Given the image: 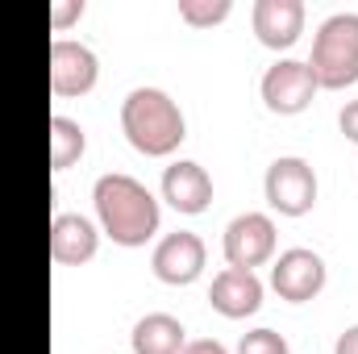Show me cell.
<instances>
[{
	"mask_svg": "<svg viewBox=\"0 0 358 354\" xmlns=\"http://www.w3.org/2000/svg\"><path fill=\"white\" fill-rule=\"evenodd\" d=\"M76 17H84V0H55V8H50V25L63 34Z\"/></svg>",
	"mask_w": 358,
	"mask_h": 354,
	"instance_id": "18",
	"label": "cell"
},
{
	"mask_svg": "<svg viewBox=\"0 0 358 354\" xmlns=\"http://www.w3.org/2000/svg\"><path fill=\"white\" fill-rule=\"evenodd\" d=\"M204 263H208V250H204L200 234H192V229H176V234L159 238V246H155V255H150L155 275H159L163 283H171V288L196 283L200 271H204Z\"/></svg>",
	"mask_w": 358,
	"mask_h": 354,
	"instance_id": "9",
	"label": "cell"
},
{
	"mask_svg": "<svg viewBox=\"0 0 358 354\" xmlns=\"http://www.w3.org/2000/svg\"><path fill=\"white\" fill-rule=\"evenodd\" d=\"M308 67H313L317 84L329 92L358 84V13L342 8V13H329L317 25Z\"/></svg>",
	"mask_w": 358,
	"mask_h": 354,
	"instance_id": "3",
	"label": "cell"
},
{
	"mask_svg": "<svg viewBox=\"0 0 358 354\" xmlns=\"http://www.w3.org/2000/svg\"><path fill=\"white\" fill-rule=\"evenodd\" d=\"M84 150H88L84 125H80L76 117L55 113V117H50V167H55V171H67V167H76V163L84 159Z\"/></svg>",
	"mask_w": 358,
	"mask_h": 354,
	"instance_id": "15",
	"label": "cell"
},
{
	"mask_svg": "<svg viewBox=\"0 0 358 354\" xmlns=\"http://www.w3.org/2000/svg\"><path fill=\"white\" fill-rule=\"evenodd\" d=\"M234 13V0H179V17L196 29L204 25H221Z\"/></svg>",
	"mask_w": 358,
	"mask_h": 354,
	"instance_id": "16",
	"label": "cell"
},
{
	"mask_svg": "<svg viewBox=\"0 0 358 354\" xmlns=\"http://www.w3.org/2000/svg\"><path fill=\"white\" fill-rule=\"evenodd\" d=\"M129 346H134V354H183V346H187L183 321L171 313H146L134 325Z\"/></svg>",
	"mask_w": 358,
	"mask_h": 354,
	"instance_id": "14",
	"label": "cell"
},
{
	"mask_svg": "<svg viewBox=\"0 0 358 354\" xmlns=\"http://www.w3.org/2000/svg\"><path fill=\"white\" fill-rule=\"evenodd\" d=\"M100 250V229L84 213H55L50 221V259L59 267H84Z\"/></svg>",
	"mask_w": 358,
	"mask_h": 354,
	"instance_id": "11",
	"label": "cell"
},
{
	"mask_svg": "<svg viewBox=\"0 0 358 354\" xmlns=\"http://www.w3.org/2000/svg\"><path fill=\"white\" fill-rule=\"evenodd\" d=\"M263 192L279 217H304L317 204V171L300 155H279L263 176Z\"/></svg>",
	"mask_w": 358,
	"mask_h": 354,
	"instance_id": "4",
	"label": "cell"
},
{
	"mask_svg": "<svg viewBox=\"0 0 358 354\" xmlns=\"http://www.w3.org/2000/svg\"><path fill=\"white\" fill-rule=\"evenodd\" d=\"M255 38L271 50H287L304 34V0H255Z\"/></svg>",
	"mask_w": 358,
	"mask_h": 354,
	"instance_id": "13",
	"label": "cell"
},
{
	"mask_svg": "<svg viewBox=\"0 0 358 354\" xmlns=\"http://www.w3.org/2000/svg\"><path fill=\"white\" fill-rule=\"evenodd\" d=\"M259 92H263V104H267L271 113L296 117V113H304L313 104V96L321 92V84H317L308 59H275L263 71Z\"/></svg>",
	"mask_w": 358,
	"mask_h": 354,
	"instance_id": "5",
	"label": "cell"
},
{
	"mask_svg": "<svg viewBox=\"0 0 358 354\" xmlns=\"http://www.w3.org/2000/svg\"><path fill=\"white\" fill-rule=\"evenodd\" d=\"M325 279H329V267L308 246H292L279 259H271V288L287 304H308L313 296H321Z\"/></svg>",
	"mask_w": 358,
	"mask_h": 354,
	"instance_id": "6",
	"label": "cell"
},
{
	"mask_svg": "<svg viewBox=\"0 0 358 354\" xmlns=\"http://www.w3.org/2000/svg\"><path fill=\"white\" fill-rule=\"evenodd\" d=\"M334 354H358V325H350V330H342V334H338Z\"/></svg>",
	"mask_w": 358,
	"mask_h": 354,
	"instance_id": "21",
	"label": "cell"
},
{
	"mask_svg": "<svg viewBox=\"0 0 358 354\" xmlns=\"http://www.w3.org/2000/svg\"><path fill=\"white\" fill-rule=\"evenodd\" d=\"M263 279L255 275V271H246V267H225V271H217L213 275V283H208V304L221 313V317H229V321H242V317H250V313H259L263 309Z\"/></svg>",
	"mask_w": 358,
	"mask_h": 354,
	"instance_id": "10",
	"label": "cell"
},
{
	"mask_svg": "<svg viewBox=\"0 0 358 354\" xmlns=\"http://www.w3.org/2000/svg\"><path fill=\"white\" fill-rule=\"evenodd\" d=\"M183 354H229L217 338H196V342H187L183 346Z\"/></svg>",
	"mask_w": 358,
	"mask_h": 354,
	"instance_id": "20",
	"label": "cell"
},
{
	"mask_svg": "<svg viewBox=\"0 0 358 354\" xmlns=\"http://www.w3.org/2000/svg\"><path fill=\"white\" fill-rule=\"evenodd\" d=\"M338 125H342V134H346L350 142H358V100H346V104H342Z\"/></svg>",
	"mask_w": 358,
	"mask_h": 354,
	"instance_id": "19",
	"label": "cell"
},
{
	"mask_svg": "<svg viewBox=\"0 0 358 354\" xmlns=\"http://www.w3.org/2000/svg\"><path fill=\"white\" fill-rule=\"evenodd\" d=\"M163 200L176 213L196 217L213 204V176L196 159H176L171 167H163Z\"/></svg>",
	"mask_w": 358,
	"mask_h": 354,
	"instance_id": "12",
	"label": "cell"
},
{
	"mask_svg": "<svg viewBox=\"0 0 358 354\" xmlns=\"http://www.w3.org/2000/svg\"><path fill=\"white\" fill-rule=\"evenodd\" d=\"M100 80V59L80 38H55L50 42V92L55 96H84Z\"/></svg>",
	"mask_w": 358,
	"mask_h": 354,
	"instance_id": "8",
	"label": "cell"
},
{
	"mask_svg": "<svg viewBox=\"0 0 358 354\" xmlns=\"http://www.w3.org/2000/svg\"><path fill=\"white\" fill-rule=\"evenodd\" d=\"M121 129L129 138V146L146 159H167L176 155L179 142L187 138V121L171 100V92L142 84L121 100Z\"/></svg>",
	"mask_w": 358,
	"mask_h": 354,
	"instance_id": "2",
	"label": "cell"
},
{
	"mask_svg": "<svg viewBox=\"0 0 358 354\" xmlns=\"http://www.w3.org/2000/svg\"><path fill=\"white\" fill-rule=\"evenodd\" d=\"M275 221L267 213H238L229 225H225V238H221V250H225V263L229 267H263L275 259Z\"/></svg>",
	"mask_w": 358,
	"mask_h": 354,
	"instance_id": "7",
	"label": "cell"
},
{
	"mask_svg": "<svg viewBox=\"0 0 358 354\" xmlns=\"http://www.w3.org/2000/svg\"><path fill=\"white\" fill-rule=\"evenodd\" d=\"M92 204L100 217V229L117 242V246H146L159 234V200L142 179L125 176V171H104L92 183Z\"/></svg>",
	"mask_w": 358,
	"mask_h": 354,
	"instance_id": "1",
	"label": "cell"
},
{
	"mask_svg": "<svg viewBox=\"0 0 358 354\" xmlns=\"http://www.w3.org/2000/svg\"><path fill=\"white\" fill-rule=\"evenodd\" d=\"M238 354H292L287 346V338L283 334H275V330H250V334H242V342H238Z\"/></svg>",
	"mask_w": 358,
	"mask_h": 354,
	"instance_id": "17",
	"label": "cell"
}]
</instances>
